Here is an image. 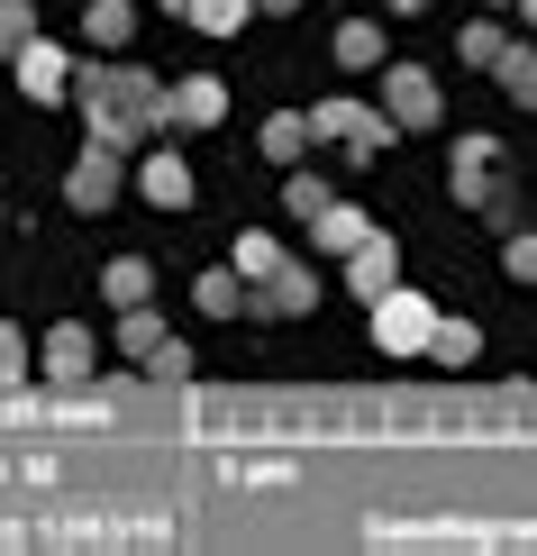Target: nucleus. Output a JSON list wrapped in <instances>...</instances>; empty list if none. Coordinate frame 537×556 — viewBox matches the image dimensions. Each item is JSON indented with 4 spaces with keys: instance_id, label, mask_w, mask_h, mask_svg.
Returning a JSON list of instances; mask_svg holds the SVG:
<instances>
[{
    "instance_id": "1",
    "label": "nucleus",
    "mask_w": 537,
    "mask_h": 556,
    "mask_svg": "<svg viewBox=\"0 0 537 556\" xmlns=\"http://www.w3.org/2000/svg\"><path fill=\"white\" fill-rule=\"evenodd\" d=\"M74 101H82V119H91V137H101V147H137V137L165 119V83H155V74H128V64L82 74Z\"/></svg>"
},
{
    "instance_id": "2",
    "label": "nucleus",
    "mask_w": 537,
    "mask_h": 556,
    "mask_svg": "<svg viewBox=\"0 0 537 556\" xmlns=\"http://www.w3.org/2000/svg\"><path fill=\"white\" fill-rule=\"evenodd\" d=\"M310 119H319V137H337V147L356 155V165H373V155L392 147V128H401L392 110H365V101H319Z\"/></svg>"
},
{
    "instance_id": "3",
    "label": "nucleus",
    "mask_w": 537,
    "mask_h": 556,
    "mask_svg": "<svg viewBox=\"0 0 537 556\" xmlns=\"http://www.w3.org/2000/svg\"><path fill=\"white\" fill-rule=\"evenodd\" d=\"M429 338H437V311L419 292H383L373 301V346H383V356H429Z\"/></svg>"
},
{
    "instance_id": "4",
    "label": "nucleus",
    "mask_w": 537,
    "mask_h": 556,
    "mask_svg": "<svg viewBox=\"0 0 537 556\" xmlns=\"http://www.w3.org/2000/svg\"><path fill=\"white\" fill-rule=\"evenodd\" d=\"M456 201H474V211H510V192H501V147L493 137H456Z\"/></svg>"
},
{
    "instance_id": "5",
    "label": "nucleus",
    "mask_w": 537,
    "mask_h": 556,
    "mask_svg": "<svg viewBox=\"0 0 537 556\" xmlns=\"http://www.w3.org/2000/svg\"><path fill=\"white\" fill-rule=\"evenodd\" d=\"M383 110L401 128H437V74L429 64H383Z\"/></svg>"
},
{
    "instance_id": "6",
    "label": "nucleus",
    "mask_w": 537,
    "mask_h": 556,
    "mask_svg": "<svg viewBox=\"0 0 537 556\" xmlns=\"http://www.w3.org/2000/svg\"><path fill=\"white\" fill-rule=\"evenodd\" d=\"M119 147H101V137H91V155L74 174H64V201H74V211H110V201H119Z\"/></svg>"
},
{
    "instance_id": "7",
    "label": "nucleus",
    "mask_w": 537,
    "mask_h": 556,
    "mask_svg": "<svg viewBox=\"0 0 537 556\" xmlns=\"http://www.w3.org/2000/svg\"><path fill=\"white\" fill-rule=\"evenodd\" d=\"M255 283H265V292H255V311H273V319H301V311H310V301H319L310 265H292V256H273L265 274H255Z\"/></svg>"
},
{
    "instance_id": "8",
    "label": "nucleus",
    "mask_w": 537,
    "mask_h": 556,
    "mask_svg": "<svg viewBox=\"0 0 537 556\" xmlns=\"http://www.w3.org/2000/svg\"><path fill=\"white\" fill-rule=\"evenodd\" d=\"M37 356H46V375H55V383H91L101 346H91V329H82V319H64V329H46V346H37Z\"/></svg>"
},
{
    "instance_id": "9",
    "label": "nucleus",
    "mask_w": 537,
    "mask_h": 556,
    "mask_svg": "<svg viewBox=\"0 0 537 556\" xmlns=\"http://www.w3.org/2000/svg\"><path fill=\"white\" fill-rule=\"evenodd\" d=\"M18 91H28V101H64V91H74V55L37 37L28 55H18Z\"/></svg>"
},
{
    "instance_id": "10",
    "label": "nucleus",
    "mask_w": 537,
    "mask_h": 556,
    "mask_svg": "<svg viewBox=\"0 0 537 556\" xmlns=\"http://www.w3.org/2000/svg\"><path fill=\"white\" fill-rule=\"evenodd\" d=\"M192 301H201L209 319H246V311H255V283H246L238 265H209L201 283H192Z\"/></svg>"
},
{
    "instance_id": "11",
    "label": "nucleus",
    "mask_w": 537,
    "mask_h": 556,
    "mask_svg": "<svg viewBox=\"0 0 537 556\" xmlns=\"http://www.w3.org/2000/svg\"><path fill=\"white\" fill-rule=\"evenodd\" d=\"M137 192H146L155 211H182V201H192V165H182L174 147H165V155H146V165H137Z\"/></svg>"
},
{
    "instance_id": "12",
    "label": "nucleus",
    "mask_w": 537,
    "mask_h": 556,
    "mask_svg": "<svg viewBox=\"0 0 537 556\" xmlns=\"http://www.w3.org/2000/svg\"><path fill=\"white\" fill-rule=\"evenodd\" d=\"M392 274H401V247H392V238H365L356 256H346V283H356L365 301H383V292H392Z\"/></svg>"
},
{
    "instance_id": "13",
    "label": "nucleus",
    "mask_w": 537,
    "mask_h": 556,
    "mask_svg": "<svg viewBox=\"0 0 537 556\" xmlns=\"http://www.w3.org/2000/svg\"><path fill=\"white\" fill-rule=\"evenodd\" d=\"M219 110H228V91L209 83V74H192V83H174V91H165V119H174V128H209Z\"/></svg>"
},
{
    "instance_id": "14",
    "label": "nucleus",
    "mask_w": 537,
    "mask_h": 556,
    "mask_svg": "<svg viewBox=\"0 0 537 556\" xmlns=\"http://www.w3.org/2000/svg\"><path fill=\"white\" fill-rule=\"evenodd\" d=\"M310 137H319L310 110H273V119H265V155H273V165H301V155H310Z\"/></svg>"
},
{
    "instance_id": "15",
    "label": "nucleus",
    "mask_w": 537,
    "mask_h": 556,
    "mask_svg": "<svg viewBox=\"0 0 537 556\" xmlns=\"http://www.w3.org/2000/svg\"><path fill=\"white\" fill-rule=\"evenodd\" d=\"M310 238L329 247V256H356V247L373 238V219H365V211H346V201H337V211H319V219H310Z\"/></svg>"
},
{
    "instance_id": "16",
    "label": "nucleus",
    "mask_w": 537,
    "mask_h": 556,
    "mask_svg": "<svg viewBox=\"0 0 537 556\" xmlns=\"http://www.w3.org/2000/svg\"><path fill=\"white\" fill-rule=\"evenodd\" d=\"M146 292H155V274H146V256H119V265L101 274V301H110V311H137V301H146Z\"/></svg>"
},
{
    "instance_id": "17",
    "label": "nucleus",
    "mask_w": 537,
    "mask_h": 556,
    "mask_svg": "<svg viewBox=\"0 0 537 556\" xmlns=\"http://www.w3.org/2000/svg\"><path fill=\"white\" fill-rule=\"evenodd\" d=\"M174 10H182V18H192V28H201V37H238V28H246V10H255V0H174Z\"/></svg>"
},
{
    "instance_id": "18",
    "label": "nucleus",
    "mask_w": 537,
    "mask_h": 556,
    "mask_svg": "<svg viewBox=\"0 0 537 556\" xmlns=\"http://www.w3.org/2000/svg\"><path fill=\"white\" fill-rule=\"evenodd\" d=\"M82 18H91V46H128V37H137V10H128V0H82Z\"/></svg>"
},
{
    "instance_id": "19",
    "label": "nucleus",
    "mask_w": 537,
    "mask_h": 556,
    "mask_svg": "<svg viewBox=\"0 0 537 556\" xmlns=\"http://www.w3.org/2000/svg\"><path fill=\"white\" fill-rule=\"evenodd\" d=\"M28 46H37V10L28 0H0V64H18Z\"/></svg>"
},
{
    "instance_id": "20",
    "label": "nucleus",
    "mask_w": 537,
    "mask_h": 556,
    "mask_svg": "<svg viewBox=\"0 0 537 556\" xmlns=\"http://www.w3.org/2000/svg\"><path fill=\"white\" fill-rule=\"evenodd\" d=\"M119 346H128V356H155V346H165V319H155L146 301H137V311H119Z\"/></svg>"
},
{
    "instance_id": "21",
    "label": "nucleus",
    "mask_w": 537,
    "mask_h": 556,
    "mask_svg": "<svg viewBox=\"0 0 537 556\" xmlns=\"http://www.w3.org/2000/svg\"><path fill=\"white\" fill-rule=\"evenodd\" d=\"M337 64H383V28H373V18H346L337 28Z\"/></svg>"
},
{
    "instance_id": "22",
    "label": "nucleus",
    "mask_w": 537,
    "mask_h": 556,
    "mask_svg": "<svg viewBox=\"0 0 537 556\" xmlns=\"http://www.w3.org/2000/svg\"><path fill=\"white\" fill-rule=\"evenodd\" d=\"M501 91L520 110H537V55H528V46H510V55H501Z\"/></svg>"
},
{
    "instance_id": "23",
    "label": "nucleus",
    "mask_w": 537,
    "mask_h": 556,
    "mask_svg": "<svg viewBox=\"0 0 537 556\" xmlns=\"http://www.w3.org/2000/svg\"><path fill=\"white\" fill-rule=\"evenodd\" d=\"M474 346H483V338H474V319H437L429 356H437V365H464V356H474Z\"/></svg>"
},
{
    "instance_id": "24",
    "label": "nucleus",
    "mask_w": 537,
    "mask_h": 556,
    "mask_svg": "<svg viewBox=\"0 0 537 556\" xmlns=\"http://www.w3.org/2000/svg\"><path fill=\"white\" fill-rule=\"evenodd\" d=\"M292 219H319V211H337V192H329V182H319V174H292Z\"/></svg>"
},
{
    "instance_id": "25",
    "label": "nucleus",
    "mask_w": 537,
    "mask_h": 556,
    "mask_svg": "<svg viewBox=\"0 0 537 556\" xmlns=\"http://www.w3.org/2000/svg\"><path fill=\"white\" fill-rule=\"evenodd\" d=\"M456 55H464V64H501V55H510V37L493 28V18H483V28H464V46H456Z\"/></svg>"
},
{
    "instance_id": "26",
    "label": "nucleus",
    "mask_w": 537,
    "mask_h": 556,
    "mask_svg": "<svg viewBox=\"0 0 537 556\" xmlns=\"http://www.w3.org/2000/svg\"><path fill=\"white\" fill-rule=\"evenodd\" d=\"M146 375H155V383H182V375H192V346H182V338H165V346L146 356Z\"/></svg>"
},
{
    "instance_id": "27",
    "label": "nucleus",
    "mask_w": 537,
    "mask_h": 556,
    "mask_svg": "<svg viewBox=\"0 0 537 556\" xmlns=\"http://www.w3.org/2000/svg\"><path fill=\"white\" fill-rule=\"evenodd\" d=\"M28 356H37V346H28V338H18V329H10V319H0V383H18V375H28Z\"/></svg>"
},
{
    "instance_id": "28",
    "label": "nucleus",
    "mask_w": 537,
    "mask_h": 556,
    "mask_svg": "<svg viewBox=\"0 0 537 556\" xmlns=\"http://www.w3.org/2000/svg\"><path fill=\"white\" fill-rule=\"evenodd\" d=\"M273 256H283V247H273V238H238V274H246V283H255V274H265Z\"/></svg>"
},
{
    "instance_id": "29",
    "label": "nucleus",
    "mask_w": 537,
    "mask_h": 556,
    "mask_svg": "<svg viewBox=\"0 0 537 556\" xmlns=\"http://www.w3.org/2000/svg\"><path fill=\"white\" fill-rule=\"evenodd\" d=\"M501 265L520 274V283H537V238H510V247H501Z\"/></svg>"
},
{
    "instance_id": "30",
    "label": "nucleus",
    "mask_w": 537,
    "mask_h": 556,
    "mask_svg": "<svg viewBox=\"0 0 537 556\" xmlns=\"http://www.w3.org/2000/svg\"><path fill=\"white\" fill-rule=\"evenodd\" d=\"M392 10H401V18H419V10H429V0H392Z\"/></svg>"
},
{
    "instance_id": "31",
    "label": "nucleus",
    "mask_w": 537,
    "mask_h": 556,
    "mask_svg": "<svg viewBox=\"0 0 537 556\" xmlns=\"http://www.w3.org/2000/svg\"><path fill=\"white\" fill-rule=\"evenodd\" d=\"M510 10H520V18H528V28H537V0H510Z\"/></svg>"
},
{
    "instance_id": "32",
    "label": "nucleus",
    "mask_w": 537,
    "mask_h": 556,
    "mask_svg": "<svg viewBox=\"0 0 537 556\" xmlns=\"http://www.w3.org/2000/svg\"><path fill=\"white\" fill-rule=\"evenodd\" d=\"M255 10H301V0H255Z\"/></svg>"
}]
</instances>
